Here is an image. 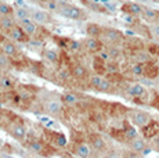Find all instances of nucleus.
<instances>
[{"label": "nucleus", "mask_w": 159, "mask_h": 158, "mask_svg": "<svg viewBox=\"0 0 159 158\" xmlns=\"http://www.w3.org/2000/svg\"><path fill=\"white\" fill-rule=\"evenodd\" d=\"M57 14H60L61 17L68 18V20H72V21L86 20V13H84V10H82L80 7H76V6H73V4H69V3L61 2L60 10H58Z\"/></svg>", "instance_id": "nucleus-1"}, {"label": "nucleus", "mask_w": 159, "mask_h": 158, "mask_svg": "<svg viewBox=\"0 0 159 158\" xmlns=\"http://www.w3.org/2000/svg\"><path fill=\"white\" fill-rule=\"evenodd\" d=\"M87 82L91 89H94L96 92H100V93H108V92H111L112 87H114V83H112L108 78H104L101 74L90 75Z\"/></svg>", "instance_id": "nucleus-2"}, {"label": "nucleus", "mask_w": 159, "mask_h": 158, "mask_svg": "<svg viewBox=\"0 0 159 158\" xmlns=\"http://www.w3.org/2000/svg\"><path fill=\"white\" fill-rule=\"evenodd\" d=\"M62 97H58V95H53L43 103V110L51 117H60L61 112H62Z\"/></svg>", "instance_id": "nucleus-3"}, {"label": "nucleus", "mask_w": 159, "mask_h": 158, "mask_svg": "<svg viewBox=\"0 0 159 158\" xmlns=\"http://www.w3.org/2000/svg\"><path fill=\"white\" fill-rule=\"evenodd\" d=\"M100 39L102 40V43H108L109 46H118V44L123 40V35H122V32H119L118 29L102 28Z\"/></svg>", "instance_id": "nucleus-4"}, {"label": "nucleus", "mask_w": 159, "mask_h": 158, "mask_svg": "<svg viewBox=\"0 0 159 158\" xmlns=\"http://www.w3.org/2000/svg\"><path fill=\"white\" fill-rule=\"evenodd\" d=\"M8 133L13 139L18 142H25L26 135H28V130H26V126L24 125L21 121H15V122H11L7 128Z\"/></svg>", "instance_id": "nucleus-5"}, {"label": "nucleus", "mask_w": 159, "mask_h": 158, "mask_svg": "<svg viewBox=\"0 0 159 158\" xmlns=\"http://www.w3.org/2000/svg\"><path fill=\"white\" fill-rule=\"evenodd\" d=\"M6 36H7V38H10L11 40H14L15 43H28L29 38H30V36L25 31H24V28L18 22L15 24L10 31H8V33Z\"/></svg>", "instance_id": "nucleus-6"}, {"label": "nucleus", "mask_w": 159, "mask_h": 158, "mask_svg": "<svg viewBox=\"0 0 159 158\" xmlns=\"http://www.w3.org/2000/svg\"><path fill=\"white\" fill-rule=\"evenodd\" d=\"M82 43H83V50L91 54H97L98 51H101L104 44L101 39L96 38V36H89V38L82 40Z\"/></svg>", "instance_id": "nucleus-7"}, {"label": "nucleus", "mask_w": 159, "mask_h": 158, "mask_svg": "<svg viewBox=\"0 0 159 158\" xmlns=\"http://www.w3.org/2000/svg\"><path fill=\"white\" fill-rule=\"evenodd\" d=\"M30 18L35 22H38L40 26L47 25V24L53 22V17L47 10H39V8H32L30 10Z\"/></svg>", "instance_id": "nucleus-8"}, {"label": "nucleus", "mask_w": 159, "mask_h": 158, "mask_svg": "<svg viewBox=\"0 0 159 158\" xmlns=\"http://www.w3.org/2000/svg\"><path fill=\"white\" fill-rule=\"evenodd\" d=\"M130 119L131 122L139 128H144L147 123L151 122V117L148 112L141 111V110H133L130 111Z\"/></svg>", "instance_id": "nucleus-9"}, {"label": "nucleus", "mask_w": 159, "mask_h": 158, "mask_svg": "<svg viewBox=\"0 0 159 158\" xmlns=\"http://www.w3.org/2000/svg\"><path fill=\"white\" fill-rule=\"evenodd\" d=\"M0 50L4 54H7L10 58H17L18 54H20V50H18L17 44H15L14 40H11L10 38H4L0 43Z\"/></svg>", "instance_id": "nucleus-10"}, {"label": "nucleus", "mask_w": 159, "mask_h": 158, "mask_svg": "<svg viewBox=\"0 0 159 158\" xmlns=\"http://www.w3.org/2000/svg\"><path fill=\"white\" fill-rule=\"evenodd\" d=\"M93 147L90 146L89 142H78L75 143L73 146V153L76 154L78 157H82V158H89L93 156Z\"/></svg>", "instance_id": "nucleus-11"}, {"label": "nucleus", "mask_w": 159, "mask_h": 158, "mask_svg": "<svg viewBox=\"0 0 159 158\" xmlns=\"http://www.w3.org/2000/svg\"><path fill=\"white\" fill-rule=\"evenodd\" d=\"M71 75L76 81H83V79H89V77H90L87 68L80 63H75L71 67Z\"/></svg>", "instance_id": "nucleus-12"}, {"label": "nucleus", "mask_w": 159, "mask_h": 158, "mask_svg": "<svg viewBox=\"0 0 159 158\" xmlns=\"http://www.w3.org/2000/svg\"><path fill=\"white\" fill-rule=\"evenodd\" d=\"M89 143H90V146L93 147L94 151L101 153V151L107 150V143L104 140V137L100 135H97V133H93V135L89 136Z\"/></svg>", "instance_id": "nucleus-13"}, {"label": "nucleus", "mask_w": 159, "mask_h": 158, "mask_svg": "<svg viewBox=\"0 0 159 158\" xmlns=\"http://www.w3.org/2000/svg\"><path fill=\"white\" fill-rule=\"evenodd\" d=\"M21 26L24 28V31H25L28 35L30 36V38H33V36L38 35L39 32V24L35 22V21L32 20V18H29V20H25V21H21V22H18Z\"/></svg>", "instance_id": "nucleus-14"}, {"label": "nucleus", "mask_w": 159, "mask_h": 158, "mask_svg": "<svg viewBox=\"0 0 159 158\" xmlns=\"http://www.w3.org/2000/svg\"><path fill=\"white\" fill-rule=\"evenodd\" d=\"M17 24L14 16H0V33L7 35L8 31Z\"/></svg>", "instance_id": "nucleus-15"}, {"label": "nucleus", "mask_w": 159, "mask_h": 158, "mask_svg": "<svg viewBox=\"0 0 159 158\" xmlns=\"http://www.w3.org/2000/svg\"><path fill=\"white\" fill-rule=\"evenodd\" d=\"M46 135L50 136L51 142H53L54 144H56L57 147H60V148L66 147V144H68V140H66L65 135H62V133H60V132H51V130H46Z\"/></svg>", "instance_id": "nucleus-16"}, {"label": "nucleus", "mask_w": 159, "mask_h": 158, "mask_svg": "<svg viewBox=\"0 0 159 158\" xmlns=\"http://www.w3.org/2000/svg\"><path fill=\"white\" fill-rule=\"evenodd\" d=\"M144 77L151 79V81L159 77V68H158L157 64L152 63V61L144 63Z\"/></svg>", "instance_id": "nucleus-17"}, {"label": "nucleus", "mask_w": 159, "mask_h": 158, "mask_svg": "<svg viewBox=\"0 0 159 158\" xmlns=\"http://www.w3.org/2000/svg\"><path fill=\"white\" fill-rule=\"evenodd\" d=\"M141 129H143V135H144L145 139H152L159 133V125L157 122H154V121L147 123V125L144 128H141Z\"/></svg>", "instance_id": "nucleus-18"}, {"label": "nucleus", "mask_w": 159, "mask_h": 158, "mask_svg": "<svg viewBox=\"0 0 159 158\" xmlns=\"http://www.w3.org/2000/svg\"><path fill=\"white\" fill-rule=\"evenodd\" d=\"M127 93H129L131 97H134V99H143V97H147L145 87L143 86V85H140V83L131 85L129 89H127Z\"/></svg>", "instance_id": "nucleus-19"}, {"label": "nucleus", "mask_w": 159, "mask_h": 158, "mask_svg": "<svg viewBox=\"0 0 159 158\" xmlns=\"http://www.w3.org/2000/svg\"><path fill=\"white\" fill-rule=\"evenodd\" d=\"M14 18L17 20V22L25 21L30 18V10L25 6H20V7H14Z\"/></svg>", "instance_id": "nucleus-20"}, {"label": "nucleus", "mask_w": 159, "mask_h": 158, "mask_svg": "<svg viewBox=\"0 0 159 158\" xmlns=\"http://www.w3.org/2000/svg\"><path fill=\"white\" fill-rule=\"evenodd\" d=\"M14 86V79L10 75H0V90L2 92H11Z\"/></svg>", "instance_id": "nucleus-21"}, {"label": "nucleus", "mask_w": 159, "mask_h": 158, "mask_svg": "<svg viewBox=\"0 0 159 158\" xmlns=\"http://www.w3.org/2000/svg\"><path fill=\"white\" fill-rule=\"evenodd\" d=\"M93 68L96 74H107V61L104 58L96 54V57L93 58Z\"/></svg>", "instance_id": "nucleus-22"}, {"label": "nucleus", "mask_w": 159, "mask_h": 158, "mask_svg": "<svg viewBox=\"0 0 159 158\" xmlns=\"http://www.w3.org/2000/svg\"><path fill=\"white\" fill-rule=\"evenodd\" d=\"M26 148H28L29 154H33V156H40L44 151V146L40 140H32L30 143H28Z\"/></svg>", "instance_id": "nucleus-23"}, {"label": "nucleus", "mask_w": 159, "mask_h": 158, "mask_svg": "<svg viewBox=\"0 0 159 158\" xmlns=\"http://www.w3.org/2000/svg\"><path fill=\"white\" fill-rule=\"evenodd\" d=\"M123 10L126 11L127 14H130V16H141L144 7H141V6L137 4V3H126V4L123 6Z\"/></svg>", "instance_id": "nucleus-24"}, {"label": "nucleus", "mask_w": 159, "mask_h": 158, "mask_svg": "<svg viewBox=\"0 0 159 158\" xmlns=\"http://www.w3.org/2000/svg\"><path fill=\"white\" fill-rule=\"evenodd\" d=\"M43 58L47 63L57 64L58 61H60V54H58V51L53 50V49H44L43 50Z\"/></svg>", "instance_id": "nucleus-25"}, {"label": "nucleus", "mask_w": 159, "mask_h": 158, "mask_svg": "<svg viewBox=\"0 0 159 158\" xmlns=\"http://www.w3.org/2000/svg\"><path fill=\"white\" fill-rule=\"evenodd\" d=\"M130 148L133 151H136V153H143L144 151V148H145V140L144 139H141V137H134V139H131V142H130Z\"/></svg>", "instance_id": "nucleus-26"}, {"label": "nucleus", "mask_w": 159, "mask_h": 158, "mask_svg": "<svg viewBox=\"0 0 159 158\" xmlns=\"http://www.w3.org/2000/svg\"><path fill=\"white\" fill-rule=\"evenodd\" d=\"M143 18H144L145 21H148V22H155V21L159 18V13L155 10H152V8H147L144 7V10H143Z\"/></svg>", "instance_id": "nucleus-27"}, {"label": "nucleus", "mask_w": 159, "mask_h": 158, "mask_svg": "<svg viewBox=\"0 0 159 158\" xmlns=\"http://www.w3.org/2000/svg\"><path fill=\"white\" fill-rule=\"evenodd\" d=\"M11 67H13L11 58L0 50V69L2 71H8V69H11Z\"/></svg>", "instance_id": "nucleus-28"}, {"label": "nucleus", "mask_w": 159, "mask_h": 158, "mask_svg": "<svg viewBox=\"0 0 159 158\" xmlns=\"http://www.w3.org/2000/svg\"><path fill=\"white\" fill-rule=\"evenodd\" d=\"M60 4H61V2H58V0H44V2L42 3V6H43L46 10L51 11V13H58Z\"/></svg>", "instance_id": "nucleus-29"}, {"label": "nucleus", "mask_w": 159, "mask_h": 158, "mask_svg": "<svg viewBox=\"0 0 159 158\" xmlns=\"http://www.w3.org/2000/svg\"><path fill=\"white\" fill-rule=\"evenodd\" d=\"M130 74L133 75V77H137V78H140V77H144V64L143 63H134V64H131V67H130Z\"/></svg>", "instance_id": "nucleus-30"}, {"label": "nucleus", "mask_w": 159, "mask_h": 158, "mask_svg": "<svg viewBox=\"0 0 159 158\" xmlns=\"http://www.w3.org/2000/svg\"><path fill=\"white\" fill-rule=\"evenodd\" d=\"M62 101L66 105H75L80 101V97L75 93H65V95H62Z\"/></svg>", "instance_id": "nucleus-31"}, {"label": "nucleus", "mask_w": 159, "mask_h": 158, "mask_svg": "<svg viewBox=\"0 0 159 158\" xmlns=\"http://www.w3.org/2000/svg\"><path fill=\"white\" fill-rule=\"evenodd\" d=\"M101 31H102V28L101 26H98L97 24H89L87 25V35L89 36H96V38H100Z\"/></svg>", "instance_id": "nucleus-32"}, {"label": "nucleus", "mask_w": 159, "mask_h": 158, "mask_svg": "<svg viewBox=\"0 0 159 158\" xmlns=\"http://www.w3.org/2000/svg\"><path fill=\"white\" fill-rule=\"evenodd\" d=\"M0 16H14V7L7 3L0 2Z\"/></svg>", "instance_id": "nucleus-33"}, {"label": "nucleus", "mask_w": 159, "mask_h": 158, "mask_svg": "<svg viewBox=\"0 0 159 158\" xmlns=\"http://www.w3.org/2000/svg\"><path fill=\"white\" fill-rule=\"evenodd\" d=\"M119 72V65L116 61H107V74H116Z\"/></svg>", "instance_id": "nucleus-34"}, {"label": "nucleus", "mask_w": 159, "mask_h": 158, "mask_svg": "<svg viewBox=\"0 0 159 158\" xmlns=\"http://www.w3.org/2000/svg\"><path fill=\"white\" fill-rule=\"evenodd\" d=\"M83 2V4L84 6H90V8L91 10H96V11H105V8H102V6H100V4H96V3H91V2H89V0H82Z\"/></svg>", "instance_id": "nucleus-35"}, {"label": "nucleus", "mask_w": 159, "mask_h": 158, "mask_svg": "<svg viewBox=\"0 0 159 158\" xmlns=\"http://www.w3.org/2000/svg\"><path fill=\"white\" fill-rule=\"evenodd\" d=\"M147 51H148L151 56H159V46L158 44H149L148 47H147Z\"/></svg>", "instance_id": "nucleus-36"}, {"label": "nucleus", "mask_w": 159, "mask_h": 158, "mask_svg": "<svg viewBox=\"0 0 159 158\" xmlns=\"http://www.w3.org/2000/svg\"><path fill=\"white\" fill-rule=\"evenodd\" d=\"M69 77H72V75H71V69H69V71H61L60 74H58V78H60L61 81H64V82L68 81Z\"/></svg>", "instance_id": "nucleus-37"}, {"label": "nucleus", "mask_w": 159, "mask_h": 158, "mask_svg": "<svg viewBox=\"0 0 159 158\" xmlns=\"http://www.w3.org/2000/svg\"><path fill=\"white\" fill-rule=\"evenodd\" d=\"M137 137V132L133 129V128H129V129H126V139H129V140H131V139Z\"/></svg>", "instance_id": "nucleus-38"}, {"label": "nucleus", "mask_w": 159, "mask_h": 158, "mask_svg": "<svg viewBox=\"0 0 159 158\" xmlns=\"http://www.w3.org/2000/svg\"><path fill=\"white\" fill-rule=\"evenodd\" d=\"M151 33L154 36H157V38H159V24H154L151 26Z\"/></svg>", "instance_id": "nucleus-39"}, {"label": "nucleus", "mask_w": 159, "mask_h": 158, "mask_svg": "<svg viewBox=\"0 0 159 158\" xmlns=\"http://www.w3.org/2000/svg\"><path fill=\"white\" fill-rule=\"evenodd\" d=\"M154 105H155V107H157L158 110H159V96L155 97V100H154Z\"/></svg>", "instance_id": "nucleus-40"}, {"label": "nucleus", "mask_w": 159, "mask_h": 158, "mask_svg": "<svg viewBox=\"0 0 159 158\" xmlns=\"http://www.w3.org/2000/svg\"><path fill=\"white\" fill-rule=\"evenodd\" d=\"M29 2H30V3H35V4H42L44 0H29Z\"/></svg>", "instance_id": "nucleus-41"}, {"label": "nucleus", "mask_w": 159, "mask_h": 158, "mask_svg": "<svg viewBox=\"0 0 159 158\" xmlns=\"http://www.w3.org/2000/svg\"><path fill=\"white\" fill-rule=\"evenodd\" d=\"M3 146H4V142H3V140H2V137H0V150L3 148Z\"/></svg>", "instance_id": "nucleus-42"}, {"label": "nucleus", "mask_w": 159, "mask_h": 158, "mask_svg": "<svg viewBox=\"0 0 159 158\" xmlns=\"http://www.w3.org/2000/svg\"><path fill=\"white\" fill-rule=\"evenodd\" d=\"M139 2H141V3H149L151 0H139Z\"/></svg>", "instance_id": "nucleus-43"}]
</instances>
